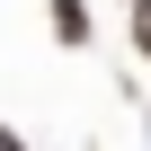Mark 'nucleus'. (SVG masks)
Instances as JSON below:
<instances>
[{
	"label": "nucleus",
	"mask_w": 151,
	"mask_h": 151,
	"mask_svg": "<svg viewBox=\"0 0 151 151\" xmlns=\"http://www.w3.org/2000/svg\"><path fill=\"white\" fill-rule=\"evenodd\" d=\"M133 45H142V62H151V0H133Z\"/></svg>",
	"instance_id": "nucleus-2"
},
{
	"label": "nucleus",
	"mask_w": 151,
	"mask_h": 151,
	"mask_svg": "<svg viewBox=\"0 0 151 151\" xmlns=\"http://www.w3.org/2000/svg\"><path fill=\"white\" fill-rule=\"evenodd\" d=\"M53 36L62 45H89V0H53Z\"/></svg>",
	"instance_id": "nucleus-1"
},
{
	"label": "nucleus",
	"mask_w": 151,
	"mask_h": 151,
	"mask_svg": "<svg viewBox=\"0 0 151 151\" xmlns=\"http://www.w3.org/2000/svg\"><path fill=\"white\" fill-rule=\"evenodd\" d=\"M0 151H27V142H18V133H9V124H0Z\"/></svg>",
	"instance_id": "nucleus-3"
}]
</instances>
